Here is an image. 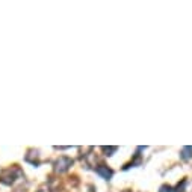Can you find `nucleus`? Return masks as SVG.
<instances>
[{
    "label": "nucleus",
    "mask_w": 192,
    "mask_h": 192,
    "mask_svg": "<svg viewBox=\"0 0 192 192\" xmlns=\"http://www.w3.org/2000/svg\"><path fill=\"white\" fill-rule=\"evenodd\" d=\"M97 171H98L100 174H103V175H105L106 179H109V177L112 175V171H111V169H105V168H98Z\"/></svg>",
    "instance_id": "nucleus-1"
}]
</instances>
